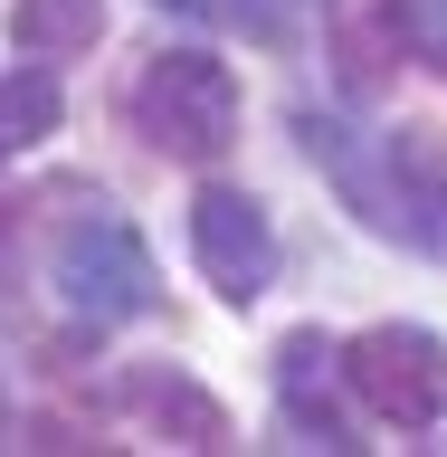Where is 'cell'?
I'll use <instances>...</instances> for the list:
<instances>
[{
  "instance_id": "obj_1",
  "label": "cell",
  "mask_w": 447,
  "mask_h": 457,
  "mask_svg": "<svg viewBox=\"0 0 447 457\" xmlns=\"http://www.w3.org/2000/svg\"><path fill=\"white\" fill-rule=\"evenodd\" d=\"M295 134L324 171H334V191L352 200V220L371 238H391L410 257H438L447 267V143L428 124H391V134H352L343 114H295Z\"/></svg>"
},
{
  "instance_id": "obj_2",
  "label": "cell",
  "mask_w": 447,
  "mask_h": 457,
  "mask_svg": "<svg viewBox=\"0 0 447 457\" xmlns=\"http://www.w3.org/2000/svg\"><path fill=\"white\" fill-rule=\"evenodd\" d=\"M134 134L171 162H219L238 143V77L210 48H162L134 77Z\"/></svg>"
},
{
  "instance_id": "obj_3",
  "label": "cell",
  "mask_w": 447,
  "mask_h": 457,
  "mask_svg": "<svg viewBox=\"0 0 447 457\" xmlns=\"http://www.w3.org/2000/svg\"><path fill=\"white\" fill-rule=\"evenodd\" d=\"M57 295H67V314L77 324H134V314L162 305V277H153V248H143L134 220H114L105 200L95 210H77V220L57 228Z\"/></svg>"
},
{
  "instance_id": "obj_4",
  "label": "cell",
  "mask_w": 447,
  "mask_h": 457,
  "mask_svg": "<svg viewBox=\"0 0 447 457\" xmlns=\"http://www.w3.org/2000/svg\"><path fill=\"white\" fill-rule=\"evenodd\" d=\"M343 381H352V400H362L371 420L428 428L438 400H447V343L428 324H371V334L343 343Z\"/></svg>"
},
{
  "instance_id": "obj_5",
  "label": "cell",
  "mask_w": 447,
  "mask_h": 457,
  "mask_svg": "<svg viewBox=\"0 0 447 457\" xmlns=\"http://www.w3.org/2000/svg\"><path fill=\"white\" fill-rule=\"evenodd\" d=\"M191 257H200V277H210L219 305H257L277 286V220H267V200L210 181L191 200Z\"/></svg>"
},
{
  "instance_id": "obj_6",
  "label": "cell",
  "mask_w": 447,
  "mask_h": 457,
  "mask_svg": "<svg viewBox=\"0 0 447 457\" xmlns=\"http://www.w3.org/2000/svg\"><path fill=\"white\" fill-rule=\"evenodd\" d=\"M334 353H324V334L314 324H295V334L277 343V400H286V428H295V448H334L352 457L362 448V428L343 420V400H334Z\"/></svg>"
},
{
  "instance_id": "obj_7",
  "label": "cell",
  "mask_w": 447,
  "mask_h": 457,
  "mask_svg": "<svg viewBox=\"0 0 447 457\" xmlns=\"http://www.w3.org/2000/svg\"><path fill=\"white\" fill-rule=\"evenodd\" d=\"M114 400L134 410L143 428H162L171 448H228V410L210 391H200L191 371H162V362H143V371H124L114 381Z\"/></svg>"
},
{
  "instance_id": "obj_8",
  "label": "cell",
  "mask_w": 447,
  "mask_h": 457,
  "mask_svg": "<svg viewBox=\"0 0 447 457\" xmlns=\"http://www.w3.org/2000/svg\"><path fill=\"white\" fill-rule=\"evenodd\" d=\"M105 0H10V48L20 57H77L95 48Z\"/></svg>"
},
{
  "instance_id": "obj_9",
  "label": "cell",
  "mask_w": 447,
  "mask_h": 457,
  "mask_svg": "<svg viewBox=\"0 0 447 457\" xmlns=\"http://www.w3.org/2000/svg\"><path fill=\"white\" fill-rule=\"evenodd\" d=\"M57 114H67V96H57L48 67H20V77H0V162L38 153V143L57 134Z\"/></svg>"
},
{
  "instance_id": "obj_10",
  "label": "cell",
  "mask_w": 447,
  "mask_h": 457,
  "mask_svg": "<svg viewBox=\"0 0 447 457\" xmlns=\"http://www.w3.org/2000/svg\"><path fill=\"white\" fill-rule=\"evenodd\" d=\"M181 20H210V29H248V38H286V0H162Z\"/></svg>"
},
{
  "instance_id": "obj_11",
  "label": "cell",
  "mask_w": 447,
  "mask_h": 457,
  "mask_svg": "<svg viewBox=\"0 0 447 457\" xmlns=\"http://www.w3.org/2000/svg\"><path fill=\"white\" fill-rule=\"evenodd\" d=\"M391 38L419 67H447V0H391Z\"/></svg>"
},
{
  "instance_id": "obj_12",
  "label": "cell",
  "mask_w": 447,
  "mask_h": 457,
  "mask_svg": "<svg viewBox=\"0 0 447 457\" xmlns=\"http://www.w3.org/2000/svg\"><path fill=\"white\" fill-rule=\"evenodd\" d=\"M20 210H0V324H10V314H20Z\"/></svg>"
}]
</instances>
